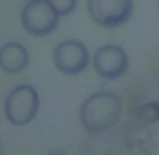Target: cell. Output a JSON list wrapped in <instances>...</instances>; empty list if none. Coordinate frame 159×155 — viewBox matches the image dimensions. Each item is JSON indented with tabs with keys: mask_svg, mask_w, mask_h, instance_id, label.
<instances>
[{
	"mask_svg": "<svg viewBox=\"0 0 159 155\" xmlns=\"http://www.w3.org/2000/svg\"><path fill=\"white\" fill-rule=\"evenodd\" d=\"M123 115V103L119 95L111 91H97L83 101L79 121L89 135H103L115 129Z\"/></svg>",
	"mask_w": 159,
	"mask_h": 155,
	"instance_id": "6da1fadb",
	"label": "cell"
},
{
	"mask_svg": "<svg viewBox=\"0 0 159 155\" xmlns=\"http://www.w3.org/2000/svg\"><path fill=\"white\" fill-rule=\"evenodd\" d=\"M40 97L32 85H16L4 99V117L14 127H24L32 123L39 115Z\"/></svg>",
	"mask_w": 159,
	"mask_h": 155,
	"instance_id": "7a4b0ae2",
	"label": "cell"
},
{
	"mask_svg": "<svg viewBox=\"0 0 159 155\" xmlns=\"http://www.w3.org/2000/svg\"><path fill=\"white\" fill-rule=\"evenodd\" d=\"M20 24L32 36H48L58 28L61 16L48 0H26L20 10Z\"/></svg>",
	"mask_w": 159,
	"mask_h": 155,
	"instance_id": "3957f363",
	"label": "cell"
},
{
	"mask_svg": "<svg viewBox=\"0 0 159 155\" xmlns=\"http://www.w3.org/2000/svg\"><path fill=\"white\" fill-rule=\"evenodd\" d=\"M89 16L101 28H119L133 16V0H87Z\"/></svg>",
	"mask_w": 159,
	"mask_h": 155,
	"instance_id": "277c9868",
	"label": "cell"
},
{
	"mask_svg": "<svg viewBox=\"0 0 159 155\" xmlns=\"http://www.w3.org/2000/svg\"><path fill=\"white\" fill-rule=\"evenodd\" d=\"M91 62L103 81H117L129 71V54L119 44H103L91 57Z\"/></svg>",
	"mask_w": 159,
	"mask_h": 155,
	"instance_id": "5b68a950",
	"label": "cell"
},
{
	"mask_svg": "<svg viewBox=\"0 0 159 155\" xmlns=\"http://www.w3.org/2000/svg\"><path fill=\"white\" fill-rule=\"evenodd\" d=\"M52 62L58 73L66 75V77H75V75H81L89 66L91 54L89 48L85 47V43H81L77 39H69L57 44V48L52 52Z\"/></svg>",
	"mask_w": 159,
	"mask_h": 155,
	"instance_id": "8992f818",
	"label": "cell"
},
{
	"mask_svg": "<svg viewBox=\"0 0 159 155\" xmlns=\"http://www.w3.org/2000/svg\"><path fill=\"white\" fill-rule=\"evenodd\" d=\"M30 62V54L22 43H6L0 47V69L8 75H18Z\"/></svg>",
	"mask_w": 159,
	"mask_h": 155,
	"instance_id": "52a82bcc",
	"label": "cell"
},
{
	"mask_svg": "<svg viewBox=\"0 0 159 155\" xmlns=\"http://www.w3.org/2000/svg\"><path fill=\"white\" fill-rule=\"evenodd\" d=\"M135 119L139 125H153L159 121V101H149L135 111Z\"/></svg>",
	"mask_w": 159,
	"mask_h": 155,
	"instance_id": "ba28073f",
	"label": "cell"
},
{
	"mask_svg": "<svg viewBox=\"0 0 159 155\" xmlns=\"http://www.w3.org/2000/svg\"><path fill=\"white\" fill-rule=\"evenodd\" d=\"M51 2V6L54 10L58 12V16H69L75 12V8H77V0H48Z\"/></svg>",
	"mask_w": 159,
	"mask_h": 155,
	"instance_id": "9c48e42d",
	"label": "cell"
},
{
	"mask_svg": "<svg viewBox=\"0 0 159 155\" xmlns=\"http://www.w3.org/2000/svg\"><path fill=\"white\" fill-rule=\"evenodd\" d=\"M147 127H149V125H139V123H137V127L133 129V133H131V137H129V139L149 143V141H151V129H147Z\"/></svg>",
	"mask_w": 159,
	"mask_h": 155,
	"instance_id": "30bf717a",
	"label": "cell"
},
{
	"mask_svg": "<svg viewBox=\"0 0 159 155\" xmlns=\"http://www.w3.org/2000/svg\"><path fill=\"white\" fill-rule=\"evenodd\" d=\"M51 155H62V153H61V151H54V153H51Z\"/></svg>",
	"mask_w": 159,
	"mask_h": 155,
	"instance_id": "8fae6325",
	"label": "cell"
},
{
	"mask_svg": "<svg viewBox=\"0 0 159 155\" xmlns=\"http://www.w3.org/2000/svg\"><path fill=\"white\" fill-rule=\"evenodd\" d=\"M0 155H2V149H0Z\"/></svg>",
	"mask_w": 159,
	"mask_h": 155,
	"instance_id": "7c38bea8",
	"label": "cell"
},
{
	"mask_svg": "<svg viewBox=\"0 0 159 155\" xmlns=\"http://www.w3.org/2000/svg\"><path fill=\"white\" fill-rule=\"evenodd\" d=\"M107 155H113V153H107Z\"/></svg>",
	"mask_w": 159,
	"mask_h": 155,
	"instance_id": "4fadbf2b",
	"label": "cell"
}]
</instances>
